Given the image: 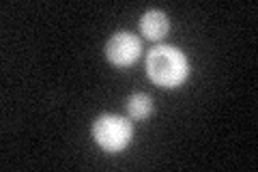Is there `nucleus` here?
Wrapping results in <instances>:
<instances>
[{"label":"nucleus","mask_w":258,"mask_h":172,"mask_svg":"<svg viewBox=\"0 0 258 172\" xmlns=\"http://www.w3.org/2000/svg\"><path fill=\"white\" fill-rule=\"evenodd\" d=\"M147 76L161 88H176L189 76V61L179 47L157 45L147 56Z\"/></svg>","instance_id":"obj_1"},{"label":"nucleus","mask_w":258,"mask_h":172,"mask_svg":"<svg viewBox=\"0 0 258 172\" xmlns=\"http://www.w3.org/2000/svg\"><path fill=\"white\" fill-rule=\"evenodd\" d=\"M134 136V127L125 117L118 114H101L93 123L95 142L108 153H120L127 149Z\"/></svg>","instance_id":"obj_2"},{"label":"nucleus","mask_w":258,"mask_h":172,"mask_svg":"<svg viewBox=\"0 0 258 172\" xmlns=\"http://www.w3.org/2000/svg\"><path fill=\"white\" fill-rule=\"evenodd\" d=\"M142 54V41L132 35V32L120 30L112 35L106 43V59L114 65V67H129L140 59Z\"/></svg>","instance_id":"obj_3"},{"label":"nucleus","mask_w":258,"mask_h":172,"mask_svg":"<svg viewBox=\"0 0 258 172\" xmlns=\"http://www.w3.org/2000/svg\"><path fill=\"white\" fill-rule=\"evenodd\" d=\"M140 30H142V35L151 39V41H161L166 35H168V30H170V20H168V15L164 11H159V9H151L142 15V20H140Z\"/></svg>","instance_id":"obj_4"},{"label":"nucleus","mask_w":258,"mask_h":172,"mask_svg":"<svg viewBox=\"0 0 258 172\" xmlns=\"http://www.w3.org/2000/svg\"><path fill=\"white\" fill-rule=\"evenodd\" d=\"M127 114L134 121H144L153 114V97L147 93H134L127 99Z\"/></svg>","instance_id":"obj_5"}]
</instances>
